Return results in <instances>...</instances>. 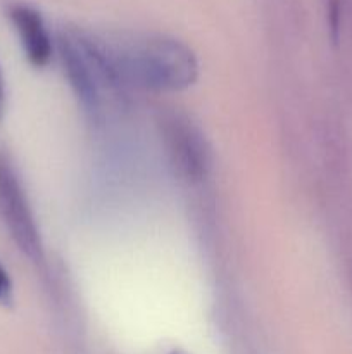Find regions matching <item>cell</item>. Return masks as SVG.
Listing matches in <instances>:
<instances>
[{"label":"cell","mask_w":352,"mask_h":354,"mask_svg":"<svg viewBox=\"0 0 352 354\" xmlns=\"http://www.w3.org/2000/svg\"><path fill=\"white\" fill-rule=\"evenodd\" d=\"M0 220L19 251L40 261L43 248L30 201L19 176L3 156H0Z\"/></svg>","instance_id":"3957f363"},{"label":"cell","mask_w":352,"mask_h":354,"mask_svg":"<svg viewBox=\"0 0 352 354\" xmlns=\"http://www.w3.org/2000/svg\"><path fill=\"white\" fill-rule=\"evenodd\" d=\"M164 135L169 154L179 171L186 178H202L209 165V152L197 128L190 121L173 116L164 121Z\"/></svg>","instance_id":"277c9868"},{"label":"cell","mask_w":352,"mask_h":354,"mask_svg":"<svg viewBox=\"0 0 352 354\" xmlns=\"http://www.w3.org/2000/svg\"><path fill=\"white\" fill-rule=\"evenodd\" d=\"M12 301V280L9 273L0 265V304H9Z\"/></svg>","instance_id":"8992f818"},{"label":"cell","mask_w":352,"mask_h":354,"mask_svg":"<svg viewBox=\"0 0 352 354\" xmlns=\"http://www.w3.org/2000/svg\"><path fill=\"white\" fill-rule=\"evenodd\" d=\"M92 41L123 88L182 92L199 76L195 55L176 40L145 37L114 41L92 38Z\"/></svg>","instance_id":"6da1fadb"},{"label":"cell","mask_w":352,"mask_h":354,"mask_svg":"<svg viewBox=\"0 0 352 354\" xmlns=\"http://www.w3.org/2000/svg\"><path fill=\"white\" fill-rule=\"evenodd\" d=\"M10 17L19 33L21 45L28 61L37 68L47 64L52 57V40L40 14L30 6L16 3L10 7Z\"/></svg>","instance_id":"5b68a950"},{"label":"cell","mask_w":352,"mask_h":354,"mask_svg":"<svg viewBox=\"0 0 352 354\" xmlns=\"http://www.w3.org/2000/svg\"><path fill=\"white\" fill-rule=\"evenodd\" d=\"M61 57L72 90L92 113H102L116 100L123 86L114 80L92 38L81 35L61 37Z\"/></svg>","instance_id":"7a4b0ae2"},{"label":"cell","mask_w":352,"mask_h":354,"mask_svg":"<svg viewBox=\"0 0 352 354\" xmlns=\"http://www.w3.org/2000/svg\"><path fill=\"white\" fill-rule=\"evenodd\" d=\"M3 107H6V86H3V76L0 73V116L3 113Z\"/></svg>","instance_id":"52a82bcc"}]
</instances>
